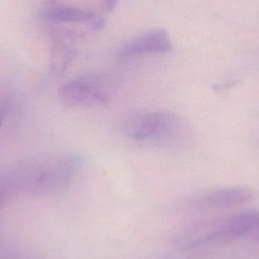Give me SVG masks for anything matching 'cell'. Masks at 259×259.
Masks as SVG:
<instances>
[{
  "instance_id": "6da1fadb",
  "label": "cell",
  "mask_w": 259,
  "mask_h": 259,
  "mask_svg": "<svg viewBox=\"0 0 259 259\" xmlns=\"http://www.w3.org/2000/svg\"><path fill=\"white\" fill-rule=\"evenodd\" d=\"M84 165V157L69 152L52 159L20 164L4 172L12 197L19 194L46 195L68 187Z\"/></svg>"
},
{
  "instance_id": "7a4b0ae2",
  "label": "cell",
  "mask_w": 259,
  "mask_h": 259,
  "mask_svg": "<svg viewBox=\"0 0 259 259\" xmlns=\"http://www.w3.org/2000/svg\"><path fill=\"white\" fill-rule=\"evenodd\" d=\"M182 121L178 115L168 111L137 112L125 118L122 131L135 142H162L176 136Z\"/></svg>"
},
{
  "instance_id": "3957f363",
  "label": "cell",
  "mask_w": 259,
  "mask_h": 259,
  "mask_svg": "<svg viewBox=\"0 0 259 259\" xmlns=\"http://www.w3.org/2000/svg\"><path fill=\"white\" fill-rule=\"evenodd\" d=\"M58 95L68 107L98 109L109 103L108 86L97 76L84 75L60 86Z\"/></svg>"
},
{
  "instance_id": "277c9868",
  "label": "cell",
  "mask_w": 259,
  "mask_h": 259,
  "mask_svg": "<svg viewBox=\"0 0 259 259\" xmlns=\"http://www.w3.org/2000/svg\"><path fill=\"white\" fill-rule=\"evenodd\" d=\"M252 192L244 186H229L197 195L191 202L197 209H227L245 204Z\"/></svg>"
},
{
  "instance_id": "5b68a950",
  "label": "cell",
  "mask_w": 259,
  "mask_h": 259,
  "mask_svg": "<svg viewBox=\"0 0 259 259\" xmlns=\"http://www.w3.org/2000/svg\"><path fill=\"white\" fill-rule=\"evenodd\" d=\"M173 46L170 36L164 29H155L125 44L120 50L118 57L121 61H130L145 53L168 54Z\"/></svg>"
},
{
  "instance_id": "8992f818",
  "label": "cell",
  "mask_w": 259,
  "mask_h": 259,
  "mask_svg": "<svg viewBox=\"0 0 259 259\" xmlns=\"http://www.w3.org/2000/svg\"><path fill=\"white\" fill-rule=\"evenodd\" d=\"M76 53V35L69 30H57L52 35L50 50V71L53 76L64 75Z\"/></svg>"
},
{
  "instance_id": "52a82bcc",
  "label": "cell",
  "mask_w": 259,
  "mask_h": 259,
  "mask_svg": "<svg viewBox=\"0 0 259 259\" xmlns=\"http://www.w3.org/2000/svg\"><path fill=\"white\" fill-rule=\"evenodd\" d=\"M38 15L50 23H90L96 15L89 10L70 6L61 0H45L38 8Z\"/></svg>"
},
{
  "instance_id": "ba28073f",
  "label": "cell",
  "mask_w": 259,
  "mask_h": 259,
  "mask_svg": "<svg viewBox=\"0 0 259 259\" xmlns=\"http://www.w3.org/2000/svg\"><path fill=\"white\" fill-rule=\"evenodd\" d=\"M10 195L5 183V179L3 176V173H0V212L2 207L4 206V204L6 203V201L8 199H10Z\"/></svg>"
},
{
  "instance_id": "9c48e42d",
  "label": "cell",
  "mask_w": 259,
  "mask_h": 259,
  "mask_svg": "<svg viewBox=\"0 0 259 259\" xmlns=\"http://www.w3.org/2000/svg\"><path fill=\"white\" fill-rule=\"evenodd\" d=\"M5 115H6V107L4 105V102L0 100V131L5 120Z\"/></svg>"
},
{
  "instance_id": "30bf717a",
  "label": "cell",
  "mask_w": 259,
  "mask_h": 259,
  "mask_svg": "<svg viewBox=\"0 0 259 259\" xmlns=\"http://www.w3.org/2000/svg\"><path fill=\"white\" fill-rule=\"evenodd\" d=\"M118 0H104V8L106 11H111L114 9Z\"/></svg>"
}]
</instances>
